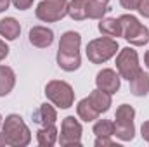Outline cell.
Masks as SVG:
<instances>
[{
  "label": "cell",
  "mask_w": 149,
  "mask_h": 147,
  "mask_svg": "<svg viewBox=\"0 0 149 147\" xmlns=\"http://www.w3.org/2000/svg\"><path fill=\"white\" fill-rule=\"evenodd\" d=\"M2 133L7 140V146L24 147L31 142V132L19 114H9L2 123Z\"/></svg>",
  "instance_id": "obj_1"
},
{
  "label": "cell",
  "mask_w": 149,
  "mask_h": 147,
  "mask_svg": "<svg viewBox=\"0 0 149 147\" xmlns=\"http://www.w3.org/2000/svg\"><path fill=\"white\" fill-rule=\"evenodd\" d=\"M118 50H120V47H118L116 38L101 37V38H94L87 43L85 54H87V59L92 64H102V62L109 61L111 57H114Z\"/></svg>",
  "instance_id": "obj_2"
},
{
  "label": "cell",
  "mask_w": 149,
  "mask_h": 147,
  "mask_svg": "<svg viewBox=\"0 0 149 147\" xmlns=\"http://www.w3.org/2000/svg\"><path fill=\"white\" fill-rule=\"evenodd\" d=\"M121 24V37L125 38L130 45L142 47L149 42V28L139 23V19L132 14H123L118 17Z\"/></svg>",
  "instance_id": "obj_3"
},
{
  "label": "cell",
  "mask_w": 149,
  "mask_h": 147,
  "mask_svg": "<svg viewBox=\"0 0 149 147\" xmlns=\"http://www.w3.org/2000/svg\"><path fill=\"white\" fill-rule=\"evenodd\" d=\"M134 118H135V109L128 104H121L118 106L116 114H114V135L121 140V142H130L135 137V125H134Z\"/></svg>",
  "instance_id": "obj_4"
},
{
  "label": "cell",
  "mask_w": 149,
  "mask_h": 147,
  "mask_svg": "<svg viewBox=\"0 0 149 147\" xmlns=\"http://www.w3.org/2000/svg\"><path fill=\"white\" fill-rule=\"evenodd\" d=\"M45 97L59 109H70L74 102V90L63 80H52L45 85Z\"/></svg>",
  "instance_id": "obj_5"
},
{
  "label": "cell",
  "mask_w": 149,
  "mask_h": 147,
  "mask_svg": "<svg viewBox=\"0 0 149 147\" xmlns=\"http://www.w3.org/2000/svg\"><path fill=\"white\" fill-rule=\"evenodd\" d=\"M68 2L70 0H42L35 9V16L43 23L61 21L68 16Z\"/></svg>",
  "instance_id": "obj_6"
},
{
  "label": "cell",
  "mask_w": 149,
  "mask_h": 147,
  "mask_svg": "<svg viewBox=\"0 0 149 147\" xmlns=\"http://www.w3.org/2000/svg\"><path fill=\"white\" fill-rule=\"evenodd\" d=\"M142 68L139 64V55L134 49L130 47H125L121 50H118V55H116V71L121 78L125 80H132L135 74L139 73Z\"/></svg>",
  "instance_id": "obj_7"
},
{
  "label": "cell",
  "mask_w": 149,
  "mask_h": 147,
  "mask_svg": "<svg viewBox=\"0 0 149 147\" xmlns=\"http://www.w3.org/2000/svg\"><path fill=\"white\" fill-rule=\"evenodd\" d=\"M81 125L74 116H66L61 123V133L57 137L59 144L63 147H70V146H81Z\"/></svg>",
  "instance_id": "obj_8"
},
{
  "label": "cell",
  "mask_w": 149,
  "mask_h": 147,
  "mask_svg": "<svg viewBox=\"0 0 149 147\" xmlns=\"http://www.w3.org/2000/svg\"><path fill=\"white\" fill-rule=\"evenodd\" d=\"M95 85L99 90L102 92H108V94H116L120 90V85H121V76L116 73L111 68H104L101 69L97 76H95Z\"/></svg>",
  "instance_id": "obj_9"
},
{
  "label": "cell",
  "mask_w": 149,
  "mask_h": 147,
  "mask_svg": "<svg viewBox=\"0 0 149 147\" xmlns=\"http://www.w3.org/2000/svg\"><path fill=\"white\" fill-rule=\"evenodd\" d=\"M54 42V31L47 26H33L30 30V43L38 49H47Z\"/></svg>",
  "instance_id": "obj_10"
},
{
  "label": "cell",
  "mask_w": 149,
  "mask_h": 147,
  "mask_svg": "<svg viewBox=\"0 0 149 147\" xmlns=\"http://www.w3.org/2000/svg\"><path fill=\"white\" fill-rule=\"evenodd\" d=\"M80 47H81V35L76 33V31H66V33L61 35L59 50H57V52L78 55V54H80Z\"/></svg>",
  "instance_id": "obj_11"
},
{
  "label": "cell",
  "mask_w": 149,
  "mask_h": 147,
  "mask_svg": "<svg viewBox=\"0 0 149 147\" xmlns=\"http://www.w3.org/2000/svg\"><path fill=\"white\" fill-rule=\"evenodd\" d=\"M31 119L33 123H37L40 126H45V125H56L57 121V111L54 109L50 104H42L33 114H31Z\"/></svg>",
  "instance_id": "obj_12"
},
{
  "label": "cell",
  "mask_w": 149,
  "mask_h": 147,
  "mask_svg": "<svg viewBox=\"0 0 149 147\" xmlns=\"http://www.w3.org/2000/svg\"><path fill=\"white\" fill-rule=\"evenodd\" d=\"M130 94L135 97H146L149 94V74L142 69L135 74L130 81Z\"/></svg>",
  "instance_id": "obj_13"
},
{
  "label": "cell",
  "mask_w": 149,
  "mask_h": 147,
  "mask_svg": "<svg viewBox=\"0 0 149 147\" xmlns=\"http://www.w3.org/2000/svg\"><path fill=\"white\" fill-rule=\"evenodd\" d=\"M57 137H59V132H57L56 125L40 126V130L37 132V142L42 147H52L57 142Z\"/></svg>",
  "instance_id": "obj_14"
},
{
  "label": "cell",
  "mask_w": 149,
  "mask_h": 147,
  "mask_svg": "<svg viewBox=\"0 0 149 147\" xmlns=\"http://www.w3.org/2000/svg\"><path fill=\"white\" fill-rule=\"evenodd\" d=\"M88 99H90L92 106L99 111V114L108 112L109 107H111V94L102 92V90H99V88L92 90V92H90V95H88Z\"/></svg>",
  "instance_id": "obj_15"
},
{
  "label": "cell",
  "mask_w": 149,
  "mask_h": 147,
  "mask_svg": "<svg viewBox=\"0 0 149 147\" xmlns=\"http://www.w3.org/2000/svg\"><path fill=\"white\" fill-rule=\"evenodd\" d=\"M21 35V24L14 17H3L0 19V37L5 40H16Z\"/></svg>",
  "instance_id": "obj_16"
},
{
  "label": "cell",
  "mask_w": 149,
  "mask_h": 147,
  "mask_svg": "<svg viewBox=\"0 0 149 147\" xmlns=\"http://www.w3.org/2000/svg\"><path fill=\"white\" fill-rule=\"evenodd\" d=\"M16 85V73L9 66H0V97H5L12 92Z\"/></svg>",
  "instance_id": "obj_17"
},
{
  "label": "cell",
  "mask_w": 149,
  "mask_h": 147,
  "mask_svg": "<svg viewBox=\"0 0 149 147\" xmlns=\"http://www.w3.org/2000/svg\"><path fill=\"white\" fill-rule=\"evenodd\" d=\"M99 31L102 37H109V38H118L121 37V24L116 17H102L99 19Z\"/></svg>",
  "instance_id": "obj_18"
},
{
  "label": "cell",
  "mask_w": 149,
  "mask_h": 147,
  "mask_svg": "<svg viewBox=\"0 0 149 147\" xmlns=\"http://www.w3.org/2000/svg\"><path fill=\"white\" fill-rule=\"evenodd\" d=\"M76 114H78V118H80V119H83L85 123L95 121V119L99 118V111L92 106V102H90V99H88V97L81 99V101L76 104Z\"/></svg>",
  "instance_id": "obj_19"
},
{
  "label": "cell",
  "mask_w": 149,
  "mask_h": 147,
  "mask_svg": "<svg viewBox=\"0 0 149 147\" xmlns=\"http://www.w3.org/2000/svg\"><path fill=\"white\" fill-rule=\"evenodd\" d=\"M109 10L108 0H87V17L102 19Z\"/></svg>",
  "instance_id": "obj_20"
},
{
  "label": "cell",
  "mask_w": 149,
  "mask_h": 147,
  "mask_svg": "<svg viewBox=\"0 0 149 147\" xmlns=\"http://www.w3.org/2000/svg\"><path fill=\"white\" fill-rule=\"evenodd\" d=\"M57 66L63 69V71H76L80 66H81V57L80 54L78 55H71V54H63V52H57Z\"/></svg>",
  "instance_id": "obj_21"
},
{
  "label": "cell",
  "mask_w": 149,
  "mask_h": 147,
  "mask_svg": "<svg viewBox=\"0 0 149 147\" xmlns=\"http://www.w3.org/2000/svg\"><path fill=\"white\" fill-rule=\"evenodd\" d=\"M68 16L73 21L87 19V0H70L68 2Z\"/></svg>",
  "instance_id": "obj_22"
},
{
  "label": "cell",
  "mask_w": 149,
  "mask_h": 147,
  "mask_svg": "<svg viewBox=\"0 0 149 147\" xmlns=\"http://www.w3.org/2000/svg\"><path fill=\"white\" fill-rule=\"evenodd\" d=\"M94 133L95 137H113L114 135V123L111 119H99L94 125Z\"/></svg>",
  "instance_id": "obj_23"
},
{
  "label": "cell",
  "mask_w": 149,
  "mask_h": 147,
  "mask_svg": "<svg viewBox=\"0 0 149 147\" xmlns=\"http://www.w3.org/2000/svg\"><path fill=\"white\" fill-rule=\"evenodd\" d=\"M94 146L95 147H114L116 144L111 140V137H95V142H94ZM118 147V146H116Z\"/></svg>",
  "instance_id": "obj_24"
},
{
  "label": "cell",
  "mask_w": 149,
  "mask_h": 147,
  "mask_svg": "<svg viewBox=\"0 0 149 147\" xmlns=\"http://www.w3.org/2000/svg\"><path fill=\"white\" fill-rule=\"evenodd\" d=\"M141 2L142 0H120V5L123 7V9H127V10H137L139 9V5H141Z\"/></svg>",
  "instance_id": "obj_25"
},
{
  "label": "cell",
  "mask_w": 149,
  "mask_h": 147,
  "mask_svg": "<svg viewBox=\"0 0 149 147\" xmlns=\"http://www.w3.org/2000/svg\"><path fill=\"white\" fill-rule=\"evenodd\" d=\"M10 3L17 9V10H28L33 5V0H10Z\"/></svg>",
  "instance_id": "obj_26"
},
{
  "label": "cell",
  "mask_w": 149,
  "mask_h": 147,
  "mask_svg": "<svg viewBox=\"0 0 149 147\" xmlns=\"http://www.w3.org/2000/svg\"><path fill=\"white\" fill-rule=\"evenodd\" d=\"M137 10H139V14H141L142 17H146V19H149V0H142Z\"/></svg>",
  "instance_id": "obj_27"
},
{
  "label": "cell",
  "mask_w": 149,
  "mask_h": 147,
  "mask_svg": "<svg viewBox=\"0 0 149 147\" xmlns=\"http://www.w3.org/2000/svg\"><path fill=\"white\" fill-rule=\"evenodd\" d=\"M141 135H142V139L149 144V121H144V123H142V126H141Z\"/></svg>",
  "instance_id": "obj_28"
},
{
  "label": "cell",
  "mask_w": 149,
  "mask_h": 147,
  "mask_svg": "<svg viewBox=\"0 0 149 147\" xmlns=\"http://www.w3.org/2000/svg\"><path fill=\"white\" fill-rule=\"evenodd\" d=\"M7 55H9V47L3 40H0V61H3Z\"/></svg>",
  "instance_id": "obj_29"
},
{
  "label": "cell",
  "mask_w": 149,
  "mask_h": 147,
  "mask_svg": "<svg viewBox=\"0 0 149 147\" xmlns=\"http://www.w3.org/2000/svg\"><path fill=\"white\" fill-rule=\"evenodd\" d=\"M9 5H10V0H0V12L7 10V9H9Z\"/></svg>",
  "instance_id": "obj_30"
},
{
  "label": "cell",
  "mask_w": 149,
  "mask_h": 147,
  "mask_svg": "<svg viewBox=\"0 0 149 147\" xmlns=\"http://www.w3.org/2000/svg\"><path fill=\"white\" fill-rule=\"evenodd\" d=\"M144 66H146V68L149 69V50L146 52V54H144Z\"/></svg>",
  "instance_id": "obj_31"
},
{
  "label": "cell",
  "mask_w": 149,
  "mask_h": 147,
  "mask_svg": "<svg viewBox=\"0 0 149 147\" xmlns=\"http://www.w3.org/2000/svg\"><path fill=\"white\" fill-rule=\"evenodd\" d=\"M2 146H7V140H5V137H3V133L0 132V147Z\"/></svg>",
  "instance_id": "obj_32"
},
{
  "label": "cell",
  "mask_w": 149,
  "mask_h": 147,
  "mask_svg": "<svg viewBox=\"0 0 149 147\" xmlns=\"http://www.w3.org/2000/svg\"><path fill=\"white\" fill-rule=\"evenodd\" d=\"M2 123H3V121H2V114H0V125H2Z\"/></svg>",
  "instance_id": "obj_33"
}]
</instances>
